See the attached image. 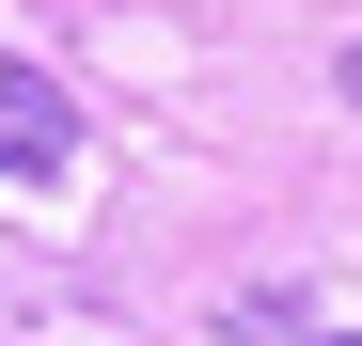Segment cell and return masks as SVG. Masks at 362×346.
<instances>
[{
    "mask_svg": "<svg viewBox=\"0 0 362 346\" xmlns=\"http://www.w3.org/2000/svg\"><path fill=\"white\" fill-rule=\"evenodd\" d=\"M64 157H79V110L47 95L32 64H0V173H16V189H47Z\"/></svg>",
    "mask_w": 362,
    "mask_h": 346,
    "instance_id": "6da1fadb",
    "label": "cell"
},
{
    "mask_svg": "<svg viewBox=\"0 0 362 346\" xmlns=\"http://www.w3.org/2000/svg\"><path fill=\"white\" fill-rule=\"evenodd\" d=\"M236 330L252 346H362V330H299V299H236Z\"/></svg>",
    "mask_w": 362,
    "mask_h": 346,
    "instance_id": "7a4b0ae2",
    "label": "cell"
},
{
    "mask_svg": "<svg viewBox=\"0 0 362 346\" xmlns=\"http://www.w3.org/2000/svg\"><path fill=\"white\" fill-rule=\"evenodd\" d=\"M331 79H346V95H362V47H346V64H331Z\"/></svg>",
    "mask_w": 362,
    "mask_h": 346,
    "instance_id": "3957f363",
    "label": "cell"
}]
</instances>
